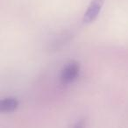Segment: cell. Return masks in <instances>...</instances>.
Returning <instances> with one entry per match:
<instances>
[{"mask_svg":"<svg viewBox=\"0 0 128 128\" xmlns=\"http://www.w3.org/2000/svg\"><path fill=\"white\" fill-rule=\"evenodd\" d=\"M82 74V65L76 60L67 62L59 72V82L62 87L74 85L79 80Z\"/></svg>","mask_w":128,"mask_h":128,"instance_id":"1","label":"cell"},{"mask_svg":"<svg viewBox=\"0 0 128 128\" xmlns=\"http://www.w3.org/2000/svg\"><path fill=\"white\" fill-rule=\"evenodd\" d=\"M104 4L105 0H90L82 14V24L90 25L96 21L103 11Z\"/></svg>","mask_w":128,"mask_h":128,"instance_id":"2","label":"cell"},{"mask_svg":"<svg viewBox=\"0 0 128 128\" xmlns=\"http://www.w3.org/2000/svg\"><path fill=\"white\" fill-rule=\"evenodd\" d=\"M20 106V101L15 96H7L0 100V112L3 114H11L17 112Z\"/></svg>","mask_w":128,"mask_h":128,"instance_id":"3","label":"cell"},{"mask_svg":"<svg viewBox=\"0 0 128 128\" xmlns=\"http://www.w3.org/2000/svg\"><path fill=\"white\" fill-rule=\"evenodd\" d=\"M70 128H88V123L87 120L84 118H80L76 120Z\"/></svg>","mask_w":128,"mask_h":128,"instance_id":"4","label":"cell"}]
</instances>
